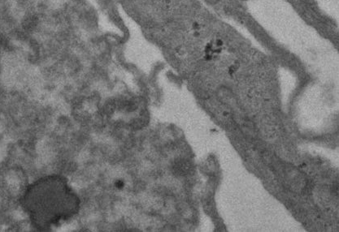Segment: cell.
Segmentation results:
<instances>
[{
    "instance_id": "1",
    "label": "cell",
    "mask_w": 339,
    "mask_h": 232,
    "mask_svg": "<svg viewBox=\"0 0 339 232\" xmlns=\"http://www.w3.org/2000/svg\"><path fill=\"white\" fill-rule=\"evenodd\" d=\"M24 208L37 228L50 229L76 215L80 200L66 179L49 175L28 187L22 199Z\"/></svg>"
}]
</instances>
